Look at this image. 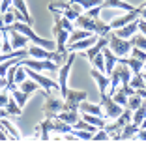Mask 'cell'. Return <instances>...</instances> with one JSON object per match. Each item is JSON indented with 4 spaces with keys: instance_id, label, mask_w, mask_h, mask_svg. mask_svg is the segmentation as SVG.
<instances>
[{
    "instance_id": "6da1fadb",
    "label": "cell",
    "mask_w": 146,
    "mask_h": 144,
    "mask_svg": "<svg viewBox=\"0 0 146 144\" xmlns=\"http://www.w3.org/2000/svg\"><path fill=\"white\" fill-rule=\"evenodd\" d=\"M64 109H66V101L60 96V92L52 90V92L45 94V105H43V114H45V118H56L58 112H62Z\"/></svg>"
},
{
    "instance_id": "7a4b0ae2",
    "label": "cell",
    "mask_w": 146,
    "mask_h": 144,
    "mask_svg": "<svg viewBox=\"0 0 146 144\" xmlns=\"http://www.w3.org/2000/svg\"><path fill=\"white\" fill-rule=\"evenodd\" d=\"M107 38H109L107 47L111 49L112 52H114L116 56H118V58H124V56H129V54H131V49H133V45H131V39L120 38V36H116L112 30L107 34Z\"/></svg>"
},
{
    "instance_id": "3957f363",
    "label": "cell",
    "mask_w": 146,
    "mask_h": 144,
    "mask_svg": "<svg viewBox=\"0 0 146 144\" xmlns=\"http://www.w3.org/2000/svg\"><path fill=\"white\" fill-rule=\"evenodd\" d=\"M101 109H103V116L107 120H114V118H118V116L124 112L125 107L118 105L107 92H101Z\"/></svg>"
},
{
    "instance_id": "277c9868",
    "label": "cell",
    "mask_w": 146,
    "mask_h": 144,
    "mask_svg": "<svg viewBox=\"0 0 146 144\" xmlns=\"http://www.w3.org/2000/svg\"><path fill=\"white\" fill-rule=\"evenodd\" d=\"M21 64L25 66V68H30V69H36V71H51V73H56V69H58V64L52 62V60L49 58H23Z\"/></svg>"
},
{
    "instance_id": "5b68a950",
    "label": "cell",
    "mask_w": 146,
    "mask_h": 144,
    "mask_svg": "<svg viewBox=\"0 0 146 144\" xmlns=\"http://www.w3.org/2000/svg\"><path fill=\"white\" fill-rule=\"evenodd\" d=\"M75 52L71 51V54L68 56V60H66L64 64H62V68L58 69V84H60V94H62V98H64L66 94H68V79H69V71H71V66L73 62H75Z\"/></svg>"
},
{
    "instance_id": "8992f818",
    "label": "cell",
    "mask_w": 146,
    "mask_h": 144,
    "mask_svg": "<svg viewBox=\"0 0 146 144\" xmlns=\"http://www.w3.org/2000/svg\"><path fill=\"white\" fill-rule=\"evenodd\" d=\"M86 98H88V92H84V90H73V88H68V94L64 96L66 109L79 110V105H81V101H84Z\"/></svg>"
},
{
    "instance_id": "52a82bcc",
    "label": "cell",
    "mask_w": 146,
    "mask_h": 144,
    "mask_svg": "<svg viewBox=\"0 0 146 144\" xmlns=\"http://www.w3.org/2000/svg\"><path fill=\"white\" fill-rule=\"evenodd\" d=\"M141 9H142V6H141V8H135L133 11H125L122 17L112 19V21L109 23V28H111V30L122 28L124 25H127V23H131V21H135V19H139V17H141Z\"/></svg>"
},
{
    "instance_id": "ba28073f",
    "label": "cell",
    "mask_w": 146,
    "mask_h": 144,
    "mask_svg": "<svg viewBox=\"0 0 146 144\" xmlns=\"http://www.w3.org/2000/svg\"><path fill=\"white\" fill-rule=\"evenodd\" d=\"M8 32H9V41H11V51H17V49H25V47H28V43H30V39L26 38L23 32H19V30L11 28V26H8Z\"/></svg>"
},
{
    "instance_id": "9c48e42d",
    "label": "cell",
    "mask_w": 146,
    "mask_h": 144,
    "mask_svg": "<svg viewBox=\"0 0 146 144\" xmlns=\"http://www.w3.org/2000/svg\"><path fill=\"white\" fill-rule=\"evenodd\" d=\"M99 39V36H90V38H84V39H79V41H73V43H68L66 45V49H68V52H79V51H88L92 45H94L96 41Z\"/></svg>"
},
{
    "instance_id": "30bf717a",
    "label": "cell",
    "mask_w": 146,
    "mask_h": 144,
    "mask_svg": "<svg viewBox=\"0 0 146 144\" xmlns=\"http://www.w3.org/2000/svg\"><path fill=\"white\" fill-rule=\"evenodd\" d=\"M52 34L56 36V51L66 54V52H68L66 45H68V41H69V32L64 30V28H60V26H52Z\"/></svg>"
},
{
    "instance_id": "8fae6325",
    "label": "cell",
    "mask_w": 146,
    "mask_h": 144,
    "mask_svg": "<svg viewBox=\"0 0 146 144\" xmlns=\"http://www.w3.org/2000/svg\"><path fill=\"white\" fill-rule=\"evenodd\" d=\"M116 36H120V38H124V39H131L135 34L139 32V19H135V21H131V23H127V25H124L122 28H116V30H112Z\"/></svg>"
},
{
    "instance_id": "7c38bea8",
    "label": "cell",
    "mask_w": 146,
    "mask_h": 144,
    "mask_svg": "<svg viewBox=\"0 0 146 144\" xmlns=\"http://www.w3.org/2000/svg\"><path fill=\"white\" fill-rule=\"evenodd\" d=\"M90 75H92V79H94V81L98 82L99 94H101V92H109V84H111V79H109L107 73H103V71H99V69L92 68Z\"/></svg>"
},
{
    "instance_id": "4fadbf2b",
    "label": "cell",
    "mask_w": 146,
    "mask_h": 144,
    "mask_svg": "<svg viewBox=\"0 0 146 144\" xmlns=\"http://www.w3.org/2000/svg\"><path fill=\"white\" fill-rule=\"evenodd\" d=\"M98 21H99V19H92L90 15H86V13H82V15H79V17H77L75 25H77L79 28L90 30L92 34H96V32H98Z\"/></svg>"
},
{
    "instance_id": "5bb4252c",
    "label": "cell",
    "mask_w": 146,
    "mask_h": 144,
    "mask_svg": "<svg viewBox=\"0 0 146 144\" xmlns=\"http://www.w3.org/2000/svg\"><path fill=\"white\" fill-rule=\"evenodd\" d=\"M101 8H103V9L116 8V9H122V11H133L135 6L127 4L125 0H103V2H101Z\"/></svg>"
},
{
    "instance_id": "9a60e30c",
    "label": "cell",
    "mask_w": 146,
    "mask_h": 144,
    "mask_svg": "<svg viewBox=\"0 0 146 144\" xmlns=\"http://www.w3.org/2000/svg\"><path fill=\"white\" fill-rule=\"evenodd\" d=\"M107 43H109V38H107V36H99L98 41H96L94 45H92L90 49H88V51H86V58H88V60L92 62V58H94L96 54H99V52L103 51L105 47H107Z\"/></svg>"
},
{
    "instance_id": "2e32d148",
    "label": "cell",
    "mask_w": 146,
    "mask_h": 144,
    "mask_svg": "<svg viewBox=\"0 0 146 144\" xmlns=\"http://www.w3.org/2000/svg\"><path fill=\"white\" fill-rule=\"evenodd\" d=\"M51 52L49 49H45V47L41 45H36V43H32V45H28V56H32V58H49L51 60Z\"/></svg>"
},
{
    "instance_id": "e0dca14e",
    "label": "cell",
    "mask_w": 146,
    "mask_h": 144,
    "mask_svg": "<svg viewBox=\"0 0 146 144\" xmlns=\"http://www.w3.org/2000/svg\"><path fill=\"white\" fill-rule=\"evenodd\" d=\"M0 127H2V129L8 133L9 140H21V133L17 131V127L13 125V123L9 122L8 118H0Z\"/></svg>"
},
{
    "instance_id": "ac0fdd59",
    "label": "cell",
    "mask_w": 146,
    "mask_h": 144,
    "mask_svg": "<svg viewBox=\"0 0 146 144\" xmlns=\"http://www.w3.org/2000/svg\"><path fill=\"white\" fill-rule=\"evenodd\" d=\"M103 58H105V73L111 75V71L114 69L116 64H118V56H116L109 47H105V49H103Z\"/></svg>"
},
{
    "instance_id": "d6986e66",
    "label": "cell",
    "mask_w": 146,
    "mask_h": 144,
    "mask_svg": "<svg viewBox=\"0 0 146 144\" xmlns=\"http://www.w3.org/2000/svg\"><path fill=\"white\" fill-rule=\"evenodd\" d=\"M139 129H141V125H137V123H133V122L125 123L124 129H122V133H120V140H135Z\"/></svg>"
},
{
    "instance_id": "ffe728a7",
    "label": "cell",
    "mask_w": 146,
    "mask_h": 144,
    "mask_svg": "<svg viewBox=\"0 0 146 144\" xmlns=\"http://www.w3.org/2000/svg\"><path fill=\"white\" fill-rule=\"evenodd\" d=\"M56 118L64 120L66 123H69V125H73L75 122H79L81 120V112L79 110H73V109H64L62 112H58V116Z\"/></svg>"
},
{
    "instance_id": "44dd1931",
    "label": "cell",
    "mask_w": 146,
    "mask_h": 144,
    "mask_svg": "<svg viewBox=\"0 0 146 144\" xmlns=\"http://www.w3.org/2000/svg\"><path fill=\"white\" fill-rule=\"evenodd\" d=\"M79 112H88V114H99L103 116V109H101V105H98V103H90V101H81V105H79Z\"/></svg>"
},
{
    "instance_id": "7402d4cb",
    "label": "cell",
    "mask_w": 146,
    "mask_h": 144,
    "mask_svg": "<svg viewBox=\"0 0 146 144\" xmlns=\"http://www.w3.org/2000/svg\"><path fill=\"white\" fill-rule=\"evenodd\" d=\"M118 62L125 64V66H127V68L131 69L133 73H141L142 68H144V62H141V60L133 58V56H124V58H118Z\"/></svg>"
},
{
    "instance_id": "603a6c76",
    "label": "cell",
    "mask_w": 146,
    "mask_h": 144,
    "mask_svg": "<svg viewBox=\"0 0 146 144\" xmlns=\"http://www.w3.org/2000/svg\"><path fill=\"white\" fill-rule=\"evenodd\" d=\"M19 88H21L23 92H26V94H34V92H38V90H39V84L32 79V77H28L26 81H23L21 84H19Z\"/></svg>"
},
{
    "instance_id": "cb8c5ba5",
    "label": "cell",
    "mask_w": 146,
    "mask_h": 144,
    "mask_svg": "<svg viewBox=\"0 0 146 144\" xmlns=\"http://www.w3.org/2000/svg\"><path fill=\"white\" fill-rule=\"evenodd\" d=\"M90 36H94L90 32V30H84V28H75L69 34V41L68 43H73V41H79V39H84V38H90Z\"/></svg>"
},
{
    "instance_id": "d4e9b609",
    "label": "cell",
    "mask_w": 146,
    "mask_h": 144,
    "mask_svg": "<svg viewBox=\"0 0 146 144\" xmlns=\"http://www.w3.org/2000/svg\"><path fill=\"white\" fill-rule=\"evenodd\" d=\"M112 99H114L118 105H122V107H127V99H129V96L125 94V90L124 88H116V92L111 96Z\"/></svg>"
},
{
    "instance_id": "484cf974",
    "label": "cell",
    "mask_w": 146,
    "mask_h": 144,
    "mask_svg": "<svg viewBox=\"0 0 146 144\" xmlns=\"http://www.w3.org/2000/svg\"><path fill=\"white\" fill-rule=\"evenodd\" d=\"M11 96L15 98V101H17V105H19V107L23 109V107L26 105V101H28V96H30V94L23 92L21 88H15V90H11Z\"/></svg>"
},
{
    "instance_id": "4316f807",
    "label": "cell",
    "mask_w": 146,
    "mask_h": 144,
    "mask_svg": "<svg viewBox=\"0 0 146 144\" xmlns=\"http://www.w3.org/2000/svg\"><path fill=\"white\" fill-rule=\"evenodd\" d=\"M6 110H8V114L9 116H21V112H23V109L17 105V101H15V98H9V101L6 103Z\"/></svg>"
},
{
    "instance_id": "83f0119b",
    "label": "cell",
    "mask_w": 146,
    "mask_h": 144,
    "mask_svg": "<svg viewBox=\"0 0 146 144\" xmlns=\"http://www.w3.org/2000/svg\"><path fill=\"white\" fill-rule=\"evenodd\" d=\"M144 118H146V101L142 103L139 109H135V110H133V118H131V122L137 123V125H141Z\"/></svg>"
},
{
    "instance_id": "f1b7e54d",
    "label": "cell",
    "mask_w": 146,
    "mask_h": 144,
    "mask_svg": "<svg viewBox=\"0 0 146 144\" xmlns=\"http://www.w3.org/2000/svg\"><path fill=\"white\" fill-rule=\"evenodd\" d=\"M13 6H15V8L19 9V11L23 13V15H25L26 17V23H28V25H32V15H30V11H28V8H26V2L25 0H13Z\"/></svg>"
},
{
    "instance_id": "f546056e",
    "label": "cell",
    "mask_w": 146,
    "mask_h": 144,
    "mask_svg": "<svg viewBox=\"0 0 146 144\" xmlns=\"http://www.w3.org/2000/svg\"><path fill=\"white\" fill-rule=\"evenodd\" d=\"M129 84H131V88L139 90V88H144L146 82H144V73H133L131 75V81H129Z\"/></svg>"
},
{
    "instance_id": "4dcf8cb0",
    "label": "cell",
    "mask_w": 146,
    "mask_h": 144,
    "mask_svg": "<svg viewBox=\"0 0 146 144\" xmlns=\"http://www.w3.org/2000/svg\"><path fill=\"white\" fill-rule=\"evenodd\" d=\"M131 45L139 47V49H142V51H146V36L142 34V32H137V34L131 38Z\"/></svg>"
},
{
    "instance_id": "1f68e13d",
    "label": "cell",
    "mask_w": 146,
    "mask_h": 144,
    "mask_svg": "<svg viewBox=\"0 0 146 144\" xmlns=\"http://www.w3.org/2000/svg\"><path fill=\"white\" fill-rule=\"evenodd\" d=\"M51 120H52V118H45V120H43V122L38 125V129L41 131V139H43V140H49V139H51V135H49V129H51Z\"/></svg>"
},
{
    "instance_id": "d6a6232c",
    "label": "cell",
    "mask_w": 146,
    "mask_h": 144,
    "mask_svg": "<svg viewBox=\"0 0 146 144\" xmlns=\"http://www.w3.org/2000/svg\"><path fill=\"white\" fill-rule=\"evenodd\" d=\"M142 103H144V98H141V96H139L137 92H135L133 96H129V99H127V107H129L131 110L139 109V107H141Z\"/></svg>"
},
{
    "instance_id": "836d02e7",
    "label": "cell",
    "mask_w": 146,
    "mask_h": 144,
    "mask_svg": "<svg viewBox=\"0 0 146 144\" xmlns=\"http://www.w3.org/2000/svg\"><path fill=\"white\" fill-rule=\"evenodd\" d=\"M92 66H94L96 69H99V71H103L105 73V58H103V51L99 52V54H96L94 58H92Z\"/></svg>"
},
{
    "instance_id": "e575fe53",
    "label": "cell",
    "mask_w": 146,
    "mask_h": 144,
    "mask_svg": "<svg viewBox=\"0 0 146 144\" xmlns=\"http://www.w3.org/2000/svg\"><path fill=\"white\" fill-rule=\"evenodd\" d=\"M71 2L79 4L81 8H84V9H90V8H94V6H99L103 0H71Z\"/></svg>"
},
{
    "instance_id": "d590c367",
    "label": "cell",
    "mask_w": 146,
    "mask_h": 144,
    "mask_svg": "<svg viewBox=\"0 0 146 144\" xmlns=\"http://www.w3.org/2000/svg\"><path fill=\"white\" fill-rule=\"evenodd\" d=\"M71 131L75 133V137H77L79 140H92V137H94V133L86 131V129H71Z\"/></svg>"
},
{
    "instance_id": "8d00e7d4",
    "label": "cell",
    "mask_w": 146,
    "mask_h": 144,
    "mask_svg": "<svg viewBox=\"0 0 146 144\" xmlns=\"http://www.w3.org/2000/svg\"><path fill=\"white\" fill-rule=\"evenodd\" d=\"M92 140H111V135H109V133L105 131L103 127H101V129H98V131L94 133V137H92Z\"/></svg>"
},
{
    "instance_id": "74e56055",
    "label": "cell",
    "mask_w": 146,
    "mask_h": 144,
    "mask_svg": "<svg viewBox=\"0 0 146 144\" xmlns=\"http://www.w3.org/2000/svg\"><path fill=\"white\" fill-rule=\"evenodd\" d=\"M131 56L137 60H141V62H146V51H142V49H139V47H133L131 49Z\"/></svg>"
},
{
    "instance_id": "f35d334b",
    "label": "cell",
    "mask_w": 146,
    "mask_h": 144,
    "mask_svg": "<svg viewBox=\"0 0 146 144\" xmlns=\"http://www.w3.org/2000/svg\"><path fill=\"white\" fill-rule=\"evenodd\" d=\"M9 98H11V92H9L8 88L0 90V107H6V103L9 101Z\"/></svg>"
},
{
    "instance_id": "ab89813d",
    "label": "cell",
    "mask_w": 146,
    "mask_h": 144,
    "mask_svg": "<svg viewBox=\"0 0 146 144\" xmlns=\"http://www.w3.org/2000/svg\"><path fill=\"white\" fill-rule=\"evenodd\" d=\"M13 23H15V15H13V11L9 9V11L4 13V26H11Z\"/></svg>"
},
{
    "instance_id": "60d3db41",
    "label": "cell",
    "mask_w": 146,
    "mask_h": 144,
    "mask_svg": "<svg viewBox=\"0 0 146 144\" xmlns=\"http://www.w3.org/2000/svg\"><path fill=\"white\" fill-rule=\"evenodd\" d=\"M135 140H146V127H141V129H139Z\"/></svg>"
},
{
    "instance_id": "b9f144b4",
    "label": "cell",
    "mask_w": 146,
    "mask_h": 144,
    "mask_svg": "<svg viewBox=\"0 0 146 144\" xmlns=\"http://www.w3.org/2000/svg\"><path fill=\"white\" fill-rule=\"evenodd\" d=\"M4 88H8V77L2 75L0 77V90H4Z\"/></svg>"
},
{
    "instance_id": "7bdbcfd3",
    "label": "cell",
    "mask_w": 146,
    "mask_h": 144,
    "mask_svg": "<svg viewBox=\"0 0 146 144\" xmlns=\"http://www.w3.org/2000/svg\"><path fill=\"white\" fill-rule=\"evenodd\" d=\"M6 140H9V137H8V133L0 127V142H6Z\"/></svg>"
},
{
    "instance_id": "ee69618b",
    "label": "cell",
    "mask_w": 146,
    "mask_h": 144,
    "mask_svg": "<svg viewBox=\"0 0 146 144\" xmlns=\"http://www.w3.org/2000/svg\"><path fill=\"white\" fill-rule=\"evenodd\" d=\"M141 19H144V21H146V2L142 4V9H141Z\"/></svg>"
},
{
    "instance_id": "f6af8a7d",
    "label": "cell",
    "mask_w": 146,
    "mask_h": 144,
    "mask_svg": "<svg viewBox=\"0 0 146 144\" xmlns=\"http://www.w3.org/2000/svg\"><path fill=\"white\" fill-rule=\"evenodd\" d=\"M4 49V39H2V28H0V52Z\"/></svg>"
},
{
    "instance_id": "bcb514c9",
    "label": "cell",
    "mask_w": 146,
    "mask_h": 144,
    "mask_svg": "<svg viewBox=\"0 0 146 144\" xmlns=\"http://www.w3.org/2000/svg\"><path fill=\"white\" fill-rule=\"evenodd\" d=\"M142 71H144V73H146V62H144V68H142Z\"/></svg>"
}]
</instances>
